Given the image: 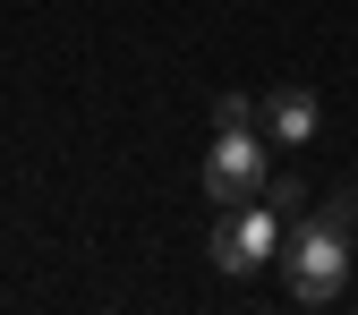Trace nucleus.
<instances>
[{
  "label": "nucleus",
  "instance_id": "obj_1",
  "mask_svg": "<svg viewBox=\"0 0 358 315\" xmlns=\"http://www.w3.org/2000/svg\"><path fill=\"white\" fill-rule=\"evenodd\" d=\"M341 281H350V230L299 221V239H290V290H299V307H333Z\"/></svg>",
  "mask_w": 358,
  "mask_h": 315
},
{
  "label": "nucleus",
  "instance_id": "obj_2",
  "mask_svg": "<svg viewBox=\"0 0 358 315\" xmlns=\"http://www.w3.org/2000/svg\"><path fill=\"white\" fill-rule=\"evenodd\" d=\"M264 137L256 128H222L213 137V154H205V196L213 205H248V196H264Z\"/></svg>",
  "mask_w": 358,
  "mask_h": 315
},
{
  "label": "nucleus",
  "instance_id": "obj_3",
  "mask_svg": "<svg viewBox=\"0 0 358 315\" xmlns=\"http://www.w3.org/2000/svg\"><path fill=\"white\" fill-rule=\"evenodd\" d=\"M282 247V213L273 205H222V221H213V264H222V273H256V264L264 256H273Z\"/></svg>",
  "mask_w": 358,
  "mask_h": 315
},
{
  "label": "nucleus",
  "instance_id": "obj_4",
  "mask_svg": "<svg viewBox=\"0 0 358 315\" xmlns=\"http://www.w3.org/2000/svg\"><path fill=\"white\" fill-rule=\"evenodd\" d=\"M256 119H264V137H282V145H307L316 137V94H307V85H282V94H264L256 103Z\"/></svg>",
  "mask_w": 358,
  "mask_h": 315
},
{
  "label": "nucleus",
  "instance_id": "obj_5",
  "mask_svg": "<svg viewBox=\"0 0 358 315\" xmlns=\"http://www.w3.org/2000/svg\"><path fill=\"white\" fill-rule=\"evenodd\" d=\"M316 221H333V230H358V188H341V196H324V213Z\"/></svg>",
  "mask_w": 358,
  "mask_h": 315
},
{
  "label": "nucleus",
  "instance_id": "obj_6",
  "mask_svg": "<svg viewBox=\"0 0 358 315\" xmlns=\"http://www.w3.org/2000/svg\"><path fill=\"white\" fill-rule=\"evenodd\" d=\"M213 119H222V128H256V103H239V94H222V103H213Z\"/></svg>",
  "mask_w": 358,
  "mask_h": 315
}]
</instances>
